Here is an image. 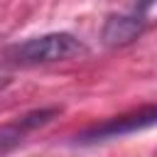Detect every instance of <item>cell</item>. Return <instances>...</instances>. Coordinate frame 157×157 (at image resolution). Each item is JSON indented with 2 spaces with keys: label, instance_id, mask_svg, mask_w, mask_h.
Masks as SVG:
<instances>
[{
  "label": "cell",
  "instance_id": "cell-5",
  "mask_svg": "<svg viewBox=\"0 0 157 157\" xmlns=\"http://www.w3.org/2000/svg\"><path fill=\"white\" fill-rule=\"evenodd\" d=\"M7 86H10V78H5V76H0V91H2V88H7Z\"/></svg>",
  "mask_w": 157,
  "mask_h": 157
},
{
  "label": "cell",
  "instance_id": "cell-1",
  "mask_svg": "<svg viewBox=\"0 0 157 157\" xmlns=\"http://www.w3.org/2000/svg\"><path fill=\"white\" fill-rule=\"evenodd\" d=\"M81 54H86V44L69 32H49L42 37H32V39H25V42L7 47V52H5L7 61L22 64V66L69 61Z\"/></svg>",
  "mask_w": 157,
  "mask_h": 157
},
{
  "label": "cell",
  "instance_id": "cell-4",
  "mask_svg": "<svg viewBox=\"0 0 157 157\" xmlns=\"http://www.w3.org/2000/svg\"><path fill=\"white\" fill-rule=\"evenodd\" d=\"M157 0H135L132 2V12H137V15H147V10L155 5Z\"/></svg>",
  "mask_w": 157,
  "mask_h": 157
},
{
  "label": "cell",
  "instance_id": "cell-2",
  "mask_svg": "<svg viewBox=\"0 0 157 157\" xmlns=\"http://www.w3.org/2000/svg\"><path fill=\"white\" fill-rule=\"evenodd\" d=\"M155 125H157V105H142V108H135L123 115H113L103 123H96V125L81 130L74 142L76 145H98V142L125 137V135H132V132H140V130H147Z\"/></svg>",
  "mask_w": 157,
  "mask_h": 157
},
{
  "label": "cell",
  "instance_id": "cell-3",
  "mask_svg": "<svg viewBox=\"0 0 157 157\" xmlns=\"http://www.w3.org/2000/svg\"><path fill=\"white\" fill-rule=\"evenodd\" d=\"M147 27V20L145 15H137V12H125V15H110L103 25V42L108 47H125L130 42H135Z\"/></svg>",
  "mask_w": 157,
  "mask_h": 157
}]
</instances>
